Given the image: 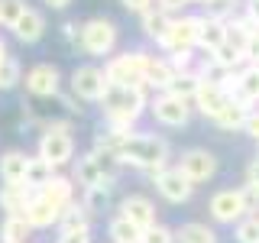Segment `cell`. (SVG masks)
I'll use <instances>...</instances> for the list:
<instances>
[{
    "mask_svg": "<svg viewBox=\"0 0 259 243\" xmlns=\"http://www.w3.org/2000/svg\"><path fill=\"white\" fill-rule=\"evenodd\" d=\"M168 159H172V146L162 136H152V133H133L130 143L120 149L117 162L120 166H133V169H143V172H162L168 169Z\"/></svg>",
    "mask_w": 259,
    "mask_h": 243,
    "instance_id": "6da1fadb",
    "label": "cell"
},
{
    "mask_svg": "<svg viewBox=\"0 0 259 243\" xmlns=\"http://www.w3.org/2000/svg\"><path fill=\"white\" fill-rule=\"evenodd\" d=\"M101 110H104V120L107 127H120V130H130L140 120V113L146 110V88H117V85H107L101 101Z\"/></svg>",
    "mask_w": 259,
    "mask_h": 243,
    "instance_id": "7a4b0ae2",
    "label": "cell"
},
{
    "mask_svg": "<svg viewBox=\"0 0 259 243\" xmlns=\"http://www.w3.org/2000/svg\"><path fill=\"white\" fill-rule=\"evenodd\" d=\"M39 159H46L52 169H62L75 159V136H71L68 120H52L46 124L42 136H39Z\"/></svg>",
    "mask_w": 259,
    "mask_h": 243,
    "instance_id": "3957f363",
    "label": "cell"
},
{
    "mask_svg": "<svg viewBox=\"0 0 259 243\" xmlns=\"http://www.w3.org/2000/svg\"><path fill=\"white\" fill-rule=\"evenodd\" d=\"M149 62H152V55H146V52L113 55L104 65V78H107V85H117V88H146V68H149Z\"/></svg>",
    "mask_w": 259,
    "mask_h": 243,
    "instance_id": "277c9868",
    "label": "cell"
},
{
    "mask_svg": "<svg viewBox=\"0 0 259 243\" xmlns=\"http://www.w3.org/2000/svg\"><path fill=\"white\" fill-rule=\"evenodd\" d=\"M117 172H120V162L113 156H104V152L91 149L88 156L78 159L75 166V182L84 185V188H113L117 182Z\"/></svg>",
    "mask_w": 259,
    "mask_h": 243,
    "instance_id": "5b68a950",
    "label": "cell"
},
{
    "mask_svg": "<svg viewBox=\"0 0 259 243\" xmlns=\"http://www.w3.org/2000/svg\"><path fill=\"white\" fill-rule=\"evenodd\" d=\"M78 46L84 49L88 55H110L117 49V26L113 20H104V16H94L81 26V39Z\"/></svg>",
    "mask_w": 259,
    "mask_h": 243,
    "instance_id": "8992f818",
    "label": "cell"
},
{
    "mask_svg": "<svg viewBox=\"0 0 259 243\" xmlns=\"http://www.w3.org/2000/svg\"><path fill=\"white\" fill-rule=\"evenodd\" d=\"M198 26H201V16H178L172 20L165 39H162V49L168 55H191L198 49Z\"/></svg>",
    "mask_w": 259,
    "mask_h": 243,
    "instance_id": "52a82bcc",
    "label": "cell"
},
{
    "mask_svg": "<svg viewBox=\"0 0 259 243\" xmlns=\"http://www.w3.org/2000/svg\"><path fill=\"white\" fill-rule=\"evenodd\" d=\"M210 217L217 224H240L246 217V205H243L240 188H221L210 194Z\"/></svg>",
    "mask_w": 259,
    "mask_h": 243,
    "instance_id": "ba28073f",
    "label": "cell"
},
{
    "mask_svg": "<svg viewBox=\"0 0 259 243\" xmlns=\"http://www.w3.org/2000/svg\"><path fill=\"white\" fill-rule=\"evenodd\" d=\"M104 91H107L104 68H97V65H78L71 71V94L75 97H81V101H101Z\"/></svg>",
    "mask_w": 259,
    "mask_h": 243,
    "instance_id": "9c48e42d",
    "label": "cell"
},
{
    "mask_svg": "<svg viewBox=\"0 0 259 243\" xmlns=\"http://www.w3.org/2000/svg\"><path fill=\"white\" fill-rule=\"evenodd\" d=\"M178 172L188 178L191 185H201V182H207V178L217 175V159H214V152H207V149H188L178 159Z\"/></svg>",
    "mask_w": 259,
    "mask_h": 243,
    "instance_id": "30bf717a",
    "label": "cell"
},
{
    "mask_svg": "<svg viewBox=\"0 0 259 243\" xmlns=\"http://www.w3.org/2000/svg\"><path fill=\"white\" fill-rule=\"evenodd\" d=\"M149 110H152V117H156L159 124H165V127H185L191 120V104L182 101V97H175V94H168V91L152 97Z\"/></svg>",
    "mask_w": 259,
    "mask_h": 243,
    "instance_id": "8fae6325",
    "label": "cell"
},
{
    "mask_svg": "<svg viewBox=\"0 0 259 243\" xmlns=\"http://www.w3.org/2000/svg\"><path fill=\"white\" fill-rule=\"evenodd\" d=\"M23 85H26V91L32 97H52V94H59V88H62V75H59L55 65L39 62V65H32V68L26 71Z\"/></svg>",
    "mask_w": 259,
    "mask_h": 243,
    "instance_id": "7c38bea8",
    "label": "cell"
},
{
    "mask_svg": "<svg viewBox=\"0 0 259 243\" xmlns=\"http://www.w3.org/2000/svg\"><path fill=\"white\" fill-rule=\"evenodd\" d=\"M117 211H120V217H123V221H130L140 233L149 230V227L156 224V205H152L146 194H126V198L120 201Z\"/></svg>",
    "mask_w": 259,
    "mask_h": 243,
    "instance_id": "4fadbf2b",
    "label": "cell"
},
{
    "mask_svg": "<svg viewBox=\"0 0 259 243\" xmlns=\"http://www.w3.org/2000/svg\"><path fill=\"white\" fill-rule=\"evenodd\" d=\"M156 188H159L162 198L172 201V205H182V201H188L194 194V185L178 172V166H168V169H162V172H156Z\"/></svg>",
    "mask_w": 259,
    "mask_h": 243,
    "instance_id": "5bb4252c",
    "label": "cell"
},
{
    "mask_svg": "<svg viewBox=\"0 0 259 243\" xmlns=\"http://www.w3.org/2000/svg\"><path fill=\"white\" fill-rule=\"evenodd\" d=\"M230 104V97H227V91L221 85H217L214 78H204L198 85V94H194V107H198L204 117H210V120H217L224 113V107Z\"/></svg>",
    "mask_w": 259,
    "mask_h": 243,
    "instance_id": "9a60e30c",
    "label": "cell"
},
{
    "mask_svg": "<svg viewBox=\"0 0 259 243\" xmlns=\"http://www.w3.org/2000/svg\"><path fill=\"white\" fill-rule=\"evenodd\" d=\"M59 217H62V211L55 208V205H49L42 194H32V201L26 205V211H23V221H26V224L32 227V230L59 227Z\"/></svg>",
    "mask_w": 259,
    "mask_h": 243,
    "instance_id": "2e32d148",
    "label": "cell"
},
{
    "mask_svg": "<svg viewBox=\"0 0 259 243\" xmlns=\"http://www.w3.org/2000/svg\"><path fill=\"white\" fill-rule=\"evenodd\" d=\"M227 43V23L214 20V16H201V26H198V49H204V55L217 52Z\"/></svg>",
    "mask_w": 259,
    "mask_h": 243,
    "instance_id": "e0dca14e",
    "label": "cell"
},
{
    "mask_svg": "<svg viewBox=\"0 0 259 243\" xmlns=\"http://www.w3.org/2000/svg\"><path fill=\"white\" fill-rule=\"evenodd\" d=\"M32 188H26V182H16V185H0V211H7V217L10 214H23L26 205L32 201Z\"/></svg>",
    "mask_w": 259,
    "mask_h": 243,
    "instance_id": "ac0fdd59",
    "label": "cell"
},
{
    "mask_svg": "<svg viewBox=\"0 0 259 243\" xmlns=\"http://www.w3.org/2000/svg\"><path fill=\"white\" fill-rule=\"evenodd\" d=\"M42 32H46V16L39 13V10H32V7L20 16V20H16V26H13V36L20 39V43H26V46L39 43Z\"/></svg>",
    "mask_w": 259,
    "mask_h": 243,
    "instance_id": "d6986e66",
    "label": "cell"
},
{
    "mask_svg": "<svg viewBox=\"0 0 259 243\" xmlns=\"http://www.w3.org/2000/svg\"><path fill=\"white\" fill-rule=\"evenodd\" d=\"M36 194H42L49 205H55V208L62 211L65 205H71V201H75V178H68V175H55L52 182H49L46 188H39Z\"/></svg>",
    "mask_w": 259,
    "mask_h": 243,
    "instance_id": "ffe728a7",
    "label": "cell"
},
{
    "mask_svg": "<svg viewBox=\"0 0 259 243\" xmlns=\"http://www.w3.org/2000/svg\"><path fill=\"white\" fill-rule=\"evenodd\" d=\"M26 162H29V156L23 149H7L0 156V178H4V185L23 182L26 178Z\"/></svg>",
    "mask_w": 259,
    "mask_h": 243,
    "instance_id": "44dd1931",
    "label": "cell"
},
{
    "mask_svg": "<svg viewBox=\"0 0 259 243\" xmlns=\"http://www.w3.org/2000/svg\"><path fill=\"white\" fill-rule=\"evenodd\" d=\"M130 130H120V127H104L101 133L94 136V149L97 152H104V156H113L117 159L120 156V149H123V146L130 143Z\"/></svg>",
    "mask_w": 259,
    "mask_h": 243,
    "instance_id": "7402d4cb",
    "label": "cell"
},
{
    "mask_svg": "<svg viewBox=\"0 0 259 243\" xmlns=\"http://www.w3.org/2000/svg\"><path fill=\"white\" fill-rule=\"evenodd\" d=\"M178 71L172 68V62L168 59H156L152 55V62H149V68H146V88H159L162 94L172 88V81H175Z\"/></svg>",
    "mask_w": 259,
    "mask_h": 243,
    "instance_id": "603a6c76",
    "label": "cell"
},
{
    "mask_svg": "<svg viewBox=\"0 0 259 243\" xmlns=\"http://www.w3.org/2000/svg\"><path fill=\"white\" fill-rule=\"evenodd\" d=\"M237 94H240V101L246 104V107L259 104V65H246V68L240 71V78H237Z\"/></svg>",
    "mask_w": 259,
    "mask_h": 243,
    "instance_id": "cb8c5ba5",
    "label": "cell"
},
{
    "mask_svg": "<svg viewBox=\"0 0 259 243\" xmlns=\"http://www.w3.org/2000/svg\"><path fill=\"white\" fill-rule=\"evenodd\" d=\"M55 178V169L49 166L46 159H39V156H29V162H26V188H32V191H39V188H46L49 182Z\"/></svg>",
    "mask_w": 259,
    "mask_h": 243,
    "instance_id": "d4e9b609",
    "label": "cell"
},
{
    "mask_svg": "<svg viewBox=\"0 0 259 243\" xmlns=\"http://www.w3.org/2000/svg\"><path fill=\"white\" fill-rule=\"evenodd\" d=\"M32 227L23 221V214H10L0 224V243H29Z\"/></svg>",
    "mask_w": 259,
    "mask_h": 243,
    "instance_id": "484cf974",
    "label": "cell"
},
{
    "mask_svg": "<svg viewBox=\"0 0 259 243\" xmlns=\"http://www.w3.org/2000/svg\"><path fill=\"white\" fill-rule=\"evenodd\" d=\"M168 26H172V16H168L165 10H159V7H152L149 13H143V32L149 39H156V43H162L165 39Z\"/></svg>",
    "mask_w": 259,
    "mask_h": 243,
    "instance_id": "4316f807",
    "label": "cell"
},
{
    "mask_svg": "<svg viewBox=\"0 0 259 243\" xmlns=\"http://www.w3.org/2000/svg\"><path fill=\"white\" fill-rule=\"evenodd\" d=\"M210 62H214V68L221 71H237V65H243L246 59H243V49H237L233 43H224L217 52H210Z\"/></svg>",
    "mask_w": 259,
    "mask_h": 243,
    "instance_id": "83f0119b",
    "label": "cell"
},
{
    "mask_svg": "<svg viewBox=\"0 0 259 243\" xmlns=\"http://www.w3.org/2000/svg\"><path fill=\"white\" fill-rule=\"evenodd\" d=\"M249 113H253V107H246V104H237V101H230V104L224 107V113L214 120V124L221 127V130H243V127H246V117H249Z\"/></svg>",
    "mask_w": 259,
    "mask_h": 243,
    "instance_id": "f1b7e54d",
    "label": "cell"
},
{
    "mask_svg": "<svg viewBox=\"0 0 259 243\" xmlns=\"http://www.w3.org/2000/svg\"><path fill=\"white\" fill-rule=\"evenodd\" d=\"M175 243H217V233L207 224H182L175 230Z\"/></svg>",
    "mask_w": 259,
    "mask_h": 243,
    "instance_id": "f546056e",
    "label": "cell"
},
{
    "mask_svg": "<svg viewBox=\"0 0 259 243\" xmlns=\"http://www.w3.org/2000/svg\"><path fill=\"white\" fill-rule=\"evenodd\" d=\"M198 85H201V78L198 75H191V71H178L175 81H172V88H168V94H175V97H182V101H194V94H198Z\"/></svg>",
    "mask_w": 259,
    "mask_h": 243,
    "instance_id": "4dcf8cb0",
    "label": "cell"
},
{
    "mask_svg": "<svg viewBox=\"0 0 259 243\" xmlns=\"http://www.w3.org/2000/svg\"><path fill=\"white\" fill-rule=\"evenodd\" d=\"M107 233H110V240L113 243H140V230H136L130 221H123V217H110V224H107Z\"/></svg>",
    "mask_w": 259,
    "mask_h": 243,
    "instance_id": "1f68e13d",
    "label": "cell"
},
{
    "mask_svg": "<svg viewBox=\"0 0 259 243\" xmlns=\"http://www.w3.org/2000/svg\"><path fill=\"white\" fill-rule=\"evenodd\" d=\"M88 211L81 201H71V205L62 208V217H59V230H65V227H88Z\"/></svg>",
    "mask_w": 259,
    "mask_h": 243,
    "instance_id": "d6a6232c",
    "label": "cell"
},
{
    "mask_svg": "<svg viewBox=\"0 0 259 243\" xmlns=\"http://www.w3.org/2000/svg\"><path fill=\"white\" fill-rule=\"evenodd\" d=\"M23 81V68L20 62L13 59V55H7L4 62H0V91H10V88H16Z\"/></svg>",
    "mask_w": 259,
    "mask_h": 243,
    "instance_id": "836d02e7",
    "label": "cell"
},
{
    "mask_svg": "<svg viewBox=\"0 0 259 243\" xmlns=\"http://www.w3.org/2000/svg\"><path fill=\"white\" fill-rule=\"evenodd\" d=\"M26 10H29L26 0H0V26L13 29V26H16V20H20V16L26 13Z\"/></svg>",
    "mask_w": 259,
    "mask_h": 243,
    "instance_id": "e575fe53",
    "label": "cell"
},
{
    "mask_svg": "<svg viewBox=\"0 0 259 243\" xmlns=\"http://www.w3.org/2000/svg\"><path fill=\"white\" fill-rule=\"evenodd\" d=\"M107 198H110V188H84V211L88 214H101L107 208Z\"/></svg>",
    "mask_w": 259,
    "mask_h": 243,
    "instance_id": "d590c367",
    "label": "cell"
},
{
    "mask_svg": "<svg viewBox=\"0 0 259 243\" xmlns=\"http://www.w3.org/2000/svg\"><path fill=\"white\" fill-rule=\"evenodd\" d=\"M237 243H259V214H246L237 224Z\"/></svg>",
    "mask_w": 259,
    "mask_h": 243,
    "instance_id": "8d00e7d4",
    "label": "cell"
},
{
    "mask_svg": "<svg viewBox=\"0 0 259 243\" xmlns=\"http://www.w3.org/2000/svg\"><path fill=\"white\" fill-rule=\"evenodd\" d=\"M140 243H175V230H168L162 224H152L149 230L140 233Z\"/></svg>",
    "mask_w": 259,
    "mask_h": 243,
    "instance_id": "74e56055",
    "label": "cell"
},
{
    "mask_svg": "<svg viewBox=\"0 0 259 243\" xmlns=\"http://www.w3.org/2000/svg\"><path fill=\"white\" fill-rule=\"evenodd\" d=\"M59 243H91V224H88V227H65V230H59Z\"/></svg>",
    "mask_w": 259,
    "mask_h": 243,
    "instance_id": "f35d334b",
    "label": "cell"
},
{
    "mask_svg": "<svg viewBox=\"0 0 259 243\" xmlns=\"http://www.w3.org/2000/svg\"><path fill=\"white\" fill-rule=\"evenodd\" d=\"M240 194H243V205H246V214H256L259 211V188L256 185H243Z\"/></svg>",
    "mask_w": 259,
    "mask_h": 243,
    "instance_id": "ab89813d",
    "label": "cell"
},
{
    "mask_svg": "<svg viewBox=\"0 0 259 243\" xmlns=\"http://www.w3.org/2000/svg\"><path fill=\"white\" fill-rule=\"evenodd\" d=\"M243 59H246V65H259V26L253 29V36H249L246 49H243Z\"/></svg>",
    "mask_w": 259,
    "mask_h": 243,
    "instance_id": "60d3db41",
    "label": "cell"
},
{
    "mask_svg": "<svg viewBox=\"0 0 259 243\" xmlns=\"http://www.w3.org/2000/svg\"><path fill=\"white\" fill-rule=\"evenodd\" d=\"M120 4H123L130 13H140L143 16V13H149L152 7H156V0H120Z\"/></svg>",
    "mask_w": 259,
    "mask_h": 243,
    "instance_id": "b9f144b4",
    "label": "cell"
},
{
    "mask_svg": "<svg viewBox=\"0 0 259 243\" xmlns=\"http://www.w3.org/2000/svg\"><path fill=\"white\" fill-rule=\"evenodd\" d=\"M243 130H246V133L259 143V110H253V113L246 117V127H243Z\"/></svg>",
    "mask_w": 259,
    "mask_h": 243,
    "instance_id": "7bdbcfd3",
    "label": "cell"
},
{
    "mask_svg": "<svg viewBox=\"0 0 259 243\" xmlns=\"http://www.w3.org/2000/svg\"><path fill=\"white\" fill-rule=\"evenodd\" d=\"M246 185H256L259 188V156L249 159V166H246Z\"/></svg>",
    "mask_w": 259,
    "mask_h": 243,
    "instance_id": "ee69618b",
    "label": "cell"
},
{
    "mask_svg": "<svg viewBox=\"0 0 259 243\" xmlns=\"http://www.w3.org/2000/svg\"><path fill=\"white\" fill-rule=\"evenodd\" d=\"M243 16H246L253 26H259V0H246V10H243Z\"/></svg>",
    "mask_w": 259,
    "mask_h": 243,
    "instance_id": "f6af8a7d",
    "label": "cell"
},
{
    "mask_svg": "<svg viewBox=\"0 0 259 243\" xmlns=\"http://www.w3.org/2000/svg\"><path fill=\"white\" fill-rule=\"evenodd\" d=\"M62 32H65V39H68V43L78 46V39H81V26H78V23H65Z\"/></svg>",
    "mask_w": 259,
    "mask_h": 243,
    "instance_id": "bcb514c9",
    "label": "cell"
},
{
    "mask_svg": "<svg viewBox=\"0 0 259 243\" xmlns=\"http://www.w3.org/2000/svg\"><path fill=\"white\" fill-rule=\"evenodd\" d=\"M185 4H188V0H159V10H165V13H175V10H182Z\"/></svg>",
    "mask_w": 259,
    "mask_h": 243,
    "instance_id": "7dc6e473",
    "label": "cell"
},
{
    "mask_svg": "<svg viewBox=\"0 0 259 243\" xmlns=\"http://www.w3.org/2000/svg\"><path fill=\"white\" fill-rule=\"evenodd\" d=\"M42 4H46V7H52V10H65L71 0H42Z\"/></svg>",
    "mask_w": 259,
    "mask_h": 243,
    "instance_id": "c3c4849f",
    "label": "cell"
},
{
    "mask_svg": "<svg viewBox=\"0 0 259 243\" xmlns=\"http://www.w3.org/2000/svg\"><path fill=\"white\" fill-rule=\"evenodd\" d=\"M7 55H10V52H7V43H4V39H0V62H4Z\"/></svg>",
    "mask_w": 259,
    "mask_h": 243,
    "instance_id": "681fc988",
    "label": "cell"
},
{
    "mask_svg": "<svg viewBox=\"0 0 259 243\" xmlns=\"http://www.w3.org/2000/svg\"><path fill=\"white\" fill-rule=\"evenodd\" d=\"M188 4H207V0H188Z\"/></svg>",
    "mask_w": 259,
    "mask_h": 243,
    "instance_id": "f907efd6",
    "label": "cell"
}]
</instances>
